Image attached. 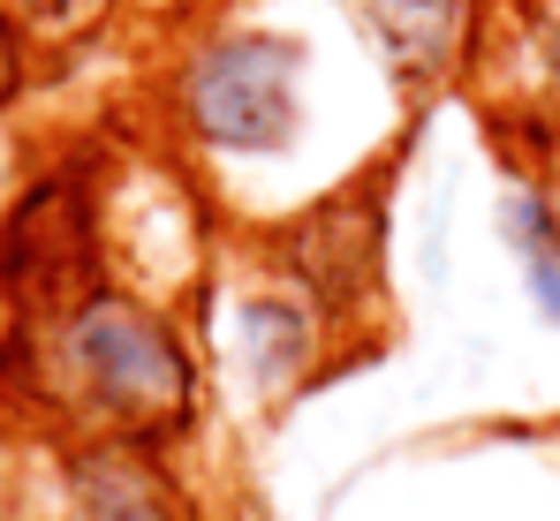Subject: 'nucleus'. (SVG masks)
<instances>
[{"label": "nucleus", "instance_id": "obj_1", "mask_svg": "<svg viewBox=\"0 0 560 521\" xmlns=\"http://www.w3.org/2000/svg\"><path fill=\"white\" fill-rule=\"evenodd\" d=\"M23 386L69 438L175 453L205 416V347L175 303L121 280H92L69 303L38 310Z\"/></svg>", "mask_w": 560, "mask_h": 521}, {"label": "nucleus", "instance_id": "obj_2", "mask_svg": "<svg viewBox=\"0 0 560 521\" xmlns=\"http://www.w3.org/2000/svg\"><path fill=\"white\" fill-rule=\"evenodd\" d=\"M303 84L311 46L280 23H220L189 46L167 76V121L205 159H288L303 144Z\"/></svg>", "mask_w": 560, "mask_h": 521}, {"label": "nucleus", "instance_id": "obj_3", "mask_svg": "<svg viewBox=\"0 0 560 521\" xmlns=\"http://www.w3.org/2000/svg\"><path fill=\"white\" fill-rule=\"evenodd\" d=\"M212 347L220 370L258 401V408H288L341 347L357 341V318H341L318 287H303L288 264L266 250H250L243 264H228L212 287Z\"/></svg>", "mask_w": 560, "mask_h": 521}, {"label": "nucleus", "instance_id": "obj_4", "mask_svg": "<svg viewBox=\"0 0 560 521\" xmlns=\"http://www.w3.org/2000/svg\"><path fill=\"white\" fill-rule=\"evenodd\" d=\"M31 521H205L175 453L121 438H46Z\"/></svg>", "mask_w": 560, "mask_h": 521}, {"label": "nucleus", "instance_id": "obj_5", "mask_svg": "<svg viewBox=\"0 0 560 521\" xmlns=\"http://www.w3.org/2000/svg\"><path fill=\"white\" fill-rule=\"evenodd\" d=\"M469 84L515 144L560 152V0H492Z\"/></svg>", "mask_w": 560, "mask_h": 521}, {"label": "nucleus", "instance_id": "obj_6", "mask_svg": "<svg viewBox=\"0 0 560 521\" xmlns=\"http://www.w3.org/2000/svg\"><path fill=\"white\" fill-rule=\"evenodd\" d=\"M357 38L378 54V69L401 91L469 84L492 0H341Z\"/></svg>", "mask_w": 560, "mask_h": 521}, {"label": "nucleus", "instance_id": "obj_7", "mask_svg": "<svg viewBox=\"0 0 560 521\" xmlns=\"http://www.w3.org/2000/svg\"><path fill=\"white\" fill-rule=\"evenodd\" d=\"M492 227H500V250L515 264L530 310L560 333V189L546 174L515 167L500 181V204H492Z\"/></svg>", "mask_w": 560, "mask_h": 521}, {"label": "nucleus", "instance_id": "obj_8", "mask_svg": "<svg viewBox=\"0 0 560 521\" xmlns=\"http://www.w3.org/2000/svg\"><path fill=\"white\" fill-rule=\"evenodd\" d=\"M8 378H15V355H0V386H8ZM38 461H46V438L23 431V408L0 393V521H31Z\"/></svg>", "mask_w": 560, "mask_h": 521}, {"label": "nucleus", "instance_id": "obj_9", "mask_svg": "<svg viewBox=\"0 0 560 521\" xmlns=\"http://www.w3.org/2000/svg\"><path fill=\"white\" fill-rule=\"evenodd\" d=\"M31 23H46V31H77V23H92L106 0H15Z\"/></svg>", "mask_w": 560, "mask_h": 521}, {"label": "nucleus", "instance_id": "obj_10", "mask_svg": "<svg viewBox=\"0 0 560 521\" xmlns=\"http://www.w3.org/2000/svg\"><path fill=\"white\" fill-rule=\"evenodd\" d=\"M15 76H23V46H15V23H8V8H0V98L15 91Z\"/></svg>", "mask_w": 560, "mask_h": 521}]
</instances>
